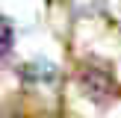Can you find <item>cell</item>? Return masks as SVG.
Wrapping results in <instances>:
<instances>
[{
    "instance_id": "obj_1",
    "label": "cell",
    "mask_w": 121,
    "mask_h": 118,
    "mask_svg": "<svg viewBox=\"0 0 121 118\" xmlns=\"http://www.w3.org/2000/svg\"><path fill=\"white\" fill-rule=\"evenodd\" d=\"M77 80H80V88L86 92V97L98 100V103H106L109 97H115V80H112V74L106 68H100V65H80V71H77Z\"/></svg>"
},
{
    "instance_id": "obj_2",
    "label": "cell",
    "mask_w": 121,
    "mask_h": 118,
    "mask_svg": "<svg viewBox=\"0 0 121 118\" xmlns=\"http://www.w3.org/2000/svg\"><path fill=\"white\" fill-rule=\"evenodd\" d=\"M12 38H15L12 35V24L6 18H0V62L12 53Z\"/></svg>"
}]
</instances>
